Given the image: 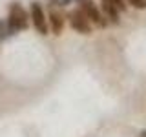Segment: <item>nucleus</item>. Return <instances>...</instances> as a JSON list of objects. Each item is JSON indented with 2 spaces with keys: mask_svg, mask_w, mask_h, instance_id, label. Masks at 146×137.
<instances>
[{
  "mask_svg": "<svg viewBox=\"0 0 146 137\" xmlns=\"http://www.w3.org/2000/svg\"><path fill=\"white\" fill-rule=\"evenodd\" d=\"M27 13L22 4L18 2H13L11 6H9V17H7V26L9 29H11V33L15 35L17 31H22L27 27Z\"/></svg>",
  "mask_w": 146,
  "mask_h": 137,
  "instance_id": "obj_1",
  "label": "nucleus"
},
{
  "mask_svg": "<svg viewBox=\"0 0 146 137\" xmlns=\"http://www.w3.org/2000/svg\"><path fill=\"white\" fill-rule=\"evenodd\" d=\"M77 4H79V7L84 11V15L90 18V22H93V24L99 26V27L108 26V20L104 18L102 11L97 7V4H95L93 0H77Z\"/></svg>",
  "mask_w": 146,
  "mask_h": 137,
  "instance_id": "obj_2",
  "label": "nucleus"
},
{
  "mask_svg": "<svg viewBox=\"0 0 146 137\" xmlns=\"http://www.w3.org/2000/svg\"><path fill=\"white\" fill-rule=\"evenodd\" d=\"M68 22H70L71 29H75L77 33H82V35H90L91 33V22L90 18L84 15L80 7L73 9V11L68 15Z\"/></svg>",
  "mask_w": 146,
  "mask_h": 137,
  "instance_id": "obj_3",
  "label": "nucleus"
},
{
  "mask_svg": "<svg viewBox=\"0 0 146 137\" xmlns=\"http://www.w3.org/2000/svg\"><path fill=\"white\" fill-rule=\"evenodd\" d=\"M29 18L33 22L35 29L38 31L40 35H48L49 33V27H48V17H46L42 6L38 2H31L29 6Z\"/></svg>",
  "mask_w": 146,
  "mask_h": 137,
  "instance_id": "obj_4",
  "label": "nucleus"
},
{
  "mask_svg": "<svg viewBox=\"0 0 146 137\" xmlns=\"http://www.w3.org/2000/svg\"><path fill=\"white\" fill-rule=\"evenodd\" d=\"M64 26H66V17H64L62 13L53 11V9H51V13L48 15V27H49V31H51L53 35H60L62 29H64Z\"/></svg>",
  "mask_w": 146,
  "mask_h": 137,
  "instance_id": "obj_5",
  "label": "nucleus"
},
{
  "mask_svg": "<svg viewBox=\"0 0 146 137\" xmlns=\"http://www.w3.org/2000/svg\"><path fill=\"white\" fill-rule=\"evenodd\" d=\"M100 6H102L104 18H108V22H111V24H117V22H119V13H121V11H119L113 4L104 2V0H100Z\"/></svg>",
  "mask_w": 146,
  "mask_h": 137,
  "instance_id": "obj_6",
  "label": "nucleus"
},
{
  "mask_svg": "<svg viewBox=\"0 0 146 137\" xmlns=\"http://www.w3.org/2000/svg\"><path fill=\"white\" fill-rule=\"evenodd\" d=\"M7 35H13L11 29H9V26H7V20L6 22L0 20V39H6Z\"/></svg>",
  "mask_w": 146,
  "mask_h": 137,
  "instance_id": "obj_7",
  "label": "nucleus"
},
{
  "mask_svg": "<svg viewBox=\"0 0 146 137\" xmlns=\"http://www.w3.org/2000/svg\"><path fill=\"white\" fill-rule=\"evenodd\" d=\"M130 6H133L135 9H146V0H124Z\"/></svg>",
  "mask_w": 146,
  "mask_h": 137,
  "instance_id": "obj_8",
  "label": "nucleus"
},
{
  "mask_svg": "<svg viewBox=\"0 0 146 137\" xmlns=\"http://www.w3.org/2000/svg\"><path fill=\"white\" fill-rule=\"evenodd\" d=\"M104 2H110V4H113L119 11H126V2L124 0H104Z\"/></svg>",
  "mask_w": 146,
  "mask_h": 137,
  "instance_id": "obj_9",
  "label": "nucleus"
},
{
  "mask_svg": "<svg viewBox=\"0 0 146 137\" xmlns=\"http://www.w3.org/2000/svg\"><path fill=\"white\" fill-rule=\"evenodd\" d=\"M73 2V0H51V6H58V7H66V6H70V4Z\"/></svg>",
  "mask_w": 146,
  "mask_h": 137,
  "instance_id": "obj_10",
  "label": "nucleus"
}]
</instances>
